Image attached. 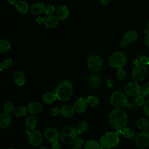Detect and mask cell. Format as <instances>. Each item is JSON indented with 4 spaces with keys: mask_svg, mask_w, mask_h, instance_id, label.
Listing matches in <instances>:
<instances>
[{
    "mask_svg": "<svg viewBox=\"0 0 149 149\" xmlns=\"http://www.w3.org/2000/svg\"><path fill=\"white\" fill-rule=\"evenodd\" d=\"M39 149H48V148H47L45 146H41L40 147Z\"/></svg>",
    "mask_w": 149,
    "mask_h": 149,
    "instance_id": "50",
    "label": "cell"
},
{
    "mask_svg": "<svg viewBox=\"0 0 149 149\" xmlns=\"http://www.w3.org/2000/svg\"><path fill=\"white\" fill-rule=\"evenodd\" d=\"M60 134L61 141L66 145L73 143L79 134L76 128L72 126L63 127Z\"/></svg>",
    "mask_w": 149,
    "mask_h": 149,
    "instance_id": "4",
    "label": "cell"
},
{
    "mask_svg": "<svg viewBox=\"0 0 149 149\" xmlns=\"http://www.w3.org/2000/svg\"><path fill=\"white\" fill-rule=\"evenodd\" d=\"M36 22L38 24H41L42 23H43L44 22V18L41 17H38L36 19Z\"/></svg>",
    "mask_w": 149,
    "mask_h": 149,
    "instance_id": "46",
    "label": "cell"
},
{
    "mask_svg": "<svg viewBox=\"0 0 149 149\" xmlns=\"http://www.w3.org/2000/svg\"><path fill=\"white\" fill-rule=\"evenodd\" d=\"M100 2L101 5H108L110 2V0H100Z\"/></svg>",
    "mask_w": 149,
    "mask_h": 149,
    "instance_id": "45",
    "label": "cell"
},
{
    "mask_svg": "<svg viewBox=\"0 0 149 149\" xmlns=\"http://www.w3.org/2000/svg\"><path fill=\"white\" fill-rule=\"evenodd\" d=\"M138 34L135 30H129L123 35V39L127 43H132L137 40Z\"/></svg>",
    "mask_w": 149,
    "mask_h": 149,
    "instance_id": "24",
    "label": "cell"
},
{
    "mask_svg": "<svg viewBox=\"0 0 149 149\" xmlns=\"http://www.w3.org/2000/svg\"><path fill=\"white\" fill-rule=\"evenodd\" d=\"M44 137L52 143L58 142L61 139V134L59 131L52 127H49L45 129L44 132Z\"/></svg>",
    "mask_w": 149,
    "mask_h": 149,
    "instance_id": "11",
    "label": "cell"
},
{
    "mask_svg": "<svg viewBox=\"0 0 149 149\" xmlns=\"http://www.w3.org/2000/svg\"><path fill=\"white\" fill-rule=\"evenodd\" d=\"M127 62V56L122 51H116L112 54L108 59V63L110 66L116 68H122Z\"/></svg>",
    "mask_w": 149,
    "mask_h": 149,
    "instance_id": "5",
    "label": "cell"
},
{
    "mask_svg": "<svg viewBox=\"0 0 149 149\" xmlns=\"http://www.w3.org/2000/svg\"><path fill=\"white\" fill-rule=\"evenodd\" d=\"M60 115L65 118H70L73 116L75 113V110L73 106L70 105H65L60 108Z\"/></svg>",
    "mask_w": 149,
    "mask_h": 149,
    "instance_id": "17",
    "label": "cell"
},
{
    "mask_svg": "<svg viewBox=\"0 0 149 149\" xmlns=\"http://www.w3.org/2000/svg\"><path fill=\"white\" fill-rule=\"evenodd\" d=\"M111 104L116 108H122L127 105V100L125 94L119 91L116 90L113 91L109 97Z\"/></svg>",
    "mask_w": 149,
    "mask_h": 149,
    "instance_id": "6",
    "label": "cell"
},
{
    "mask_svg": "<svg viewBox=\"0 0 149 149\" xmlns=\"http://www.w3.org/2000/svg\"><path fill=\"white\" fill-rule=\"evenodd\" d=\"M15 5L17 11L21 14H26L29 10V5L25 1L19 0L17 1Z\"/></svg>",
    "mask_w": 149,
    "mask_h": 149,
    "instance_id": "21",
    "label": "cell"
},
{
    "mask_svg": "<svg viewBox=\"0 0 149 149\" xmlns=\"http://www.w3.org/2000/svg\"><path fill=\"white\" fill-rule=\"evenodd\" d=\"M122 134L125 138L131 139L134 137L135 131L131 127H125L122 130Z\"/></svg>",
    "mask_w": 149,
    "mask_h": 149,
    "instance_id": "28",
    "label": "cell"
},
{
    "mask_svg": "<svg viewBox=\"0 0 149 149\" xmlns=\"http://www.w3.org/2000/svg\"><path fill=\"white\" fill-rule=\"evenodd\" d=\"M88 127V125L87 123L85 121H82L78 124L76 127V129L79 134H82L85 133L87 130Z\"/></svg>",
    "mask_w": 149,
    "mask_h": 149,
    "instance_id": "33",
    "label": "cell"
},
{
    "mask_svg": "<svg viewBox=\"0 0 149 149\" xmlns=\"http://www.w3.org/2000/svg\"><path fill=\"white\" fill-rule=\"evenodd\" d=\"M46 6L45 3L41 2H38L33 3L30 7V11L34 15H40L45 12Z\"/></svg>",
    "mask_w": 149,
    "mask_h": 149,
    "instance_id": "19",
    "label": "cell"
},
{
    "mask_svg": "<svg viewBox=\"0 0 149 149\" xmlns=\"http://www.w3.org/2000/svg\"><path fill=\"white\" fill-rule=\"evenodd\" d=\"M70 149H80V148H76V147H72V148H70Z\"/></svg>",
    "mask_w": 149,
    "mask_h": 149,
    "instance_id": "51",
    "label": "cell"
},
{
    "mask_svg": "<svg viewBox=\"0 0 149 149\" xmlns=\"http://www.w3.org/2000/svg\"><path fill=\"white\" fill-rule=\"evenodd\" d=\"M106 85L108 88H112L113 87V84L109 79H106Z\"/></svg>",
    "mask_w": 149,
    "mask_h": 149,
    "instance_id": "44",
    "label": "cell"
},
{
    "mask_svg": "<svg viewBox=\"0 0 149 149\" xmlns=\"http://www.w3.org/2000/svg\"><path fill=\"white\" fill-rule=\"evenodd\" d=\"M12 115L6 113H2L0 116V127L1 129H6L10 124Z\"/></svg>",
    "mask_w": 149,
    "mask_h": 149,
    "instance_id": "23",
    "label": "cell"
},
{
    "mask_svg": "<svg viewBox=\"0 0 149 149\" xmlns=\"http://www.w3.org/2000/svg\"><path fill=\"white\" fill-rule=\"evenodd\" d=\"M18 1H19V0H18Z\"/></svg>",
    "mask_w": 149,
    "mask_h": 149,
    "instance_id": "54",
    "label": "cell"
},
{
    "mask_svg": "<svg viewBox=\"0 0 149 149\" xmlns=\"http://www.w3.org/2000/svg\"><path fill=\"white\" fill-rule=\"evenodd\" d=\"M27 111L32 115H36L40 113L42 109V104L38 101H33L29 104L27 107Z\"/></svg>",
    "mask_w": 149,
    "mask_h": 149,
    "instance_id": "15",
    "label": "cell"
},
{
    "mask_svg": "<svg viewBox=\"0 0 149 149\" xmlns=\"http://www.w3.org/2000/svg\"><path fill=\"white\" fill-rule=\"evenodd\" d=\"M25 124L27 128L34 130L37 126V119L34 115H28L26 119Z\"/></svg>",
    "mask_w": 149,
    "mask_h": 149,
    "instance_id": "26",
    "label": "cell"
},
{
    "mask_svg": "<svg viewBox=\"0 0 149 149\" xmlns=\"http://www.w3.org/2000/svg\"><path fill=\"white\" fill-rule=\"evenodd\" d=\"M57 100V97L55 93L51 91H47L44 93L42 97L43 102L47 105L53 104Z\"/></svg>",
    "mask_w": 149,
    "mask_h": 149,
    "instance_id": "22",
    "label": "cell"
},
{
    "mask_svg": "<svg viewBox=\"0 0 149 149\" xmlns=\"http://www.w3.org/2000/svg\"><path fill=\"white\" fill-rule=\"evenodd\" d=\"M144 42H145V44L146 45L149 47V33H148L145 38V40H144Z\"/></svg>",
    "mask_w": 149,
    "mask_h": 149,
    "instance_id": "47",
    "label": "cell"
},
{
    "mask_svg": "<svg viewBox=\"0 0 149 149\" xmlns=\"http://www.w3.org/2000/svg\"><path fill=\"white\" fill-rule=\"evenodd\" d=\"M116 77L119 80H124L127 77V73L123 68L118 69L116 73Z\"/></svg>",
    "mask_w": 149,
    "mask_h": 149,
    "instance_id": "35",
    "label": "cell"
},
{
    "mask_svg": "<svg viewBox=\"0 0 149 149\" xmlns=\"http://www.w3.org/2000/svg\"><path fill=\"white\" fill-rule=\"evenodd\" d=\"M88 106V103L87 102L86 99L83 97L77 98L75 101L74 102L73 107L74 108L75 111L78 113H84Z\"/></svg>",
    "mask_w": 149,
    "mask_h": 149,
    "instance_id": "12",
    "label": "cell"
},
{
    "mask_svg": "<svg viewBox=\"0 0 149 149\" xmlns=\"http://www.w3.org/2000/svg\"><path fill=\"white\" fill-rule=\"evenodd\" d=\"M51 113L53 116H57L60 114V109L58 108H54L51 110Z\"/></svg>",
    "mask_w": 149,
    "mask_h": 149,
    "instance_id": "42",
    "label": "cell"
},
{
    "mask_svg": "<svg viewBox=\"0 0 149 149\" xmlns=\"http://www.w3.org/2000/svg\"><path fill=\"white\" fill-rule=\"evenodd\" d=\"M55 11V8L52 5H48L46 6L45 12L47 15H52Z\"/></svg>",
    "mask_w": 149,
    "mask_h": 149,
    "instance_id": "40",
    "label": "cell"
},
{
    "mask_svg": "<svg viewBox=\"0 0 149 149\" xmlns=\"http://www.w3.org/2000/svg\"><path fill=\"white\" fill-rule=\"evenodd\" d=\"M8 2L10 5H15L17 2H16V0H8Z\"/></svg>",
    "mask_w": 149,
    "mask_h": 149,
    "instance_id": "49",
    "label": "cell"
},
{
    "mask_svg": "<svg viewBox=\"0 0 149 149\" xmlns=\"http://www.w3.org/2000/svg\"><path fill=\"white\" fill-rule=\"evenodd\" d=\"M14 115L17 118H21L25 116L27 113V107L23 106H19L16 107L14 110Z\"/></svg>",
    "mask_w": 149,
    "mask_h": 149,
    "instance_id": "30",
    "label": "cell"
},
{
    "mask_svg": "<svg viewBox=\"0 0 149 149\" xmlns=\"http://www.w3.org/2000/svg\"><path fill=\"white\" fill-rule=\"evenodd\" d=\"M100 142L95 140L87 141L84 146V149H103Z\"/></svg>",
    "mask_w": 149,
    "mask_h": 149,
    "instance_id": "27",
    "label": "cell"
},
{
    "mask_svg": "<svg viewBox=\"0 0 149 149\" xmlns=\"http://www.w3.org/2000/svg\"><path fill=\"white\" fill-rule=\"evenodd\" d=\"M148 68L146 65L138 64L134 66L132 71V77L136 81L144 80L148 74Z\"/></svg>",
    "mask_w": 149,
    "mask_h": 149,
    "instance_id": "7",
    "label": "cell"
},
{
    "mask_svg": "<svg viewBox=\"0 0 149 149\" xmlns=\"http://www.w3.org/2000/svg\"><path fill=\"white\" fill-rule=\"evenodd\" d=\"M135 144L137 148L140 149L149 147V132L142 131L137 134L135 137Z\"/></svg>",
    "mask_w": 149,
    "mask_h": 149,
    "instance_id": "10",
    "label": "cell"
},
{
    "mask_svg": "<svg viewBox=\"0 0 149 149\" xmlns=\"http://www.w3.org/2000/svg\"><path fill=\"white\" fill-rule=\"evenodd\" d=\"M12 79L15 84L17 86L24 85L26 81V75L24 72L21 70L16 71L13 74Z\"/></svg>",
    "mask_w": 149,
    "mask_h": 149,
    "instance_id": "14",
    "label": "cell"
},
{
    "mask_svg": "<svg viewBox=\"0 0 149 149\" xmlns=\"http://www.w3.org/2000/svg\"><path fill=\"white\" fill-rule=\"evenodd\" d=\"M122 134V130L106 132L100 137V142L104 148L111 149L115 148L118 145L119 137Z\"/></svg>",
    "mask_w": 149,
    "mask_h": 149,
    "instance_id": "3",
    "label": "cell"
},
{
    "mask_svg": "<svg viewBox=\"0 0 149 149\" xmlns=\"http://www.w3.org/2000/svg\"><path fill=\"white\" fill-rule=\"evenodd\" d=\"M87 66L88 69L91 72H98L102 68L103 66L100 65L97 63L93 55L90 56L87 61Z\"/></svg>",
    "mask_w": 149,
    "mask_h": 149,
    "instance_id": "18",
    "label": "cell"
},
{
    "mask_svg": "<svg viewBox=\"0 0 149 149\" xmlns=\"http://www.w3.org/2000/svg\"><path fill=\"white\" fill-rule=\"evenodd\" d=\"M27 140L31 146L37 147L42 143L43 136L40 131L34 129L29 132L27 134Z\"/></svg>",
    "mask_w": 149,
    "mask_h": 149,
    "instance_id": "9",
    "label": "cell"
},
{
    "mask_svg": "<svg viewBox=\"0 0 149 149\" xmlns=\"http://www.w3.org/2000/svg\"><path fill=\"white\" fill-rule=\"evenodd\" d=\"M43 24L48 28L54 29L58 26L59 24V19L56 16L53 15H47L44 17Z\"/></svg>",
    "mask_w": 149,
    "mask_h": 149,
    "instance_id": "13",
    "label": "cell"
},
{
    "mask_svg": "<svg viewBox=\"0 0 149 149\" xmlns=\"http://www.w3.org/2000/svg\"><path fill=\"white\" fill-rule=\"evenodd\" d=\"M87 102L88 103V104L90 106V107H97L99 105L100 103V100L98 99V98L95 95H89L86 98Z\"/></svg>",
    "mask_w": 149,
    "mask_h": 149,
    "instance_id": "31",
    "label": "cell"
},
{
    "mask_svg": "<svg viewBox=\"0 0 149 149\" xmlns=\"http://www.w3.org/2000/svg\"><path fill=\"white\" fill-rule=\"evenodd\" d=\"M102 79L101 76L97 73H93L90 75L88 79L90 85L94 88H98L101 84Z\"/></svg>",
    "mask_w": 149,
    "mask_h": 149,
    "instance_id": "20",
    "label": "cell"
},
{
    "mask_svg": "<svg viewBox=\"0 0 149 149\" xmlns=\"http://www.w3.org/2000/svg\"><path fill=\"white\" fill-rule=\"evenodd\" d=\"M73 146L76 148H80L83 145V140L79 137H77L73 143Z\"/></svg>",
    "mask_w": 149,
    "mask_h": 149,
    "instance_id": "38",
    "label": "cell"
},
{
    "mask_svg": "<svg viewBox=\"0 0 149 149\" xmlns=\"http://www.w3.org/2000/svg\"><path fill=\"white\" fill-rule=\"evenodd\" d=\"M11 44L6 39H1L0 40V53L3 54L10 49Z\"/></svg>",
    "mask_w": 149,
    "mask_h": 149,
    "instance_id": "29",
    "label": "cell"
},
{
    "mask_svg": "<svg viewBox=\"0 0 149 149\" xmlns=\"http://www.w3.org/2000/svg\"><path fill=\"white\" fill-rule=\"evenodd\" d=\"M6 149H15V148H13V147H8V148H7Z\"/></svg>",
    "mask_w": 149,
    "mask_h": 149,
    "instance_id": "52",
    "label": "cell"
},
{
    "mask_svg": "<svg viewBox=\"0 0 149 149\" xmlns=\"http://www.w3.org/2000/svg\"><path fill=\"white\" fill-rule=\"evenodd\" d=\"M143 111L147 116H149V99L146 101L143 105Z\"/></svg>",
    "mask_w": 149,
    "mask_h": 149,
    "instance_id": "41",
    "label": "cell"
},
{
    "mask_svg": "<svg viewBox=\"0 0 149 149\" xmlns=\"http://www.w3.org/2000/svg\"><path fill=\"white\" fill-rule=\"evenodd\" d=\"M51 149H62V147L58 142H56L52 143Z\"/></svg>",
    "mask_w": 149,
    "mask_h": 149,
    "instance_id": "43",
    "label": "cell"
},
{
    "mask_svg": "<svg viewBox=\"0 0 149 149\" xmlns=\"http://www.w3.org/2000/svg\"><path fill=\"white\" fill-rule=\"evenodd\" d=\"M125 94L130 97H137L142 94L140 85L136 81H130L125 84L124 87Z\"/></svg>",
    "mask_w": 149,
    "mask_h": 149,
    "instance_id": "8",
    "label": "cell"
},
{
    "mask_svg": "<svg viewBox=\"0 0 149 149\" xmlns=\"http://www.w3.org/2000/svg\"><path fill=\"white\" fill-rule=\"evenodd\" d=\"M142 94L144 96L149 95V81L145 83L141 88Z\"/></svg>",
    "mask_w": 149,
    "mask_h": 149,
    "instance_id": "39",
    "label": "cell"
},
{
    "mask_svg": "<svg viewBox=\"0 0 149 149\" xmlns=\"http://www.w3.org/2000/svg\"><path fill=\"white\" fill-rule=\"evenodd\" d=\"M69 15V9L66 5H61L56 10V16L59 19V20L63 21L66 20L68 18Z\"/></svg>",
    "mask_w": 149,
    "mask_h": 149,
    "instance_id": "16",
    "label": "cell"
},
{
    "mask_svg": "<svg viewBox=\"0 0 149 149\" xmlns=\"http://www.w3.org/2000/svg\"><path fill=\"white\" fill-rule=\"evenodd\" d=\"M73 86L71 81L68 80H63L57 85L55 93L57 100L61 101H68L72 95Z\"/></svg>",
    "mask_w": 149,
    "mask_h": 149,
    "instance_id": "2",
    "label": "cell"
},
{
    "mask_svg": "<svg viewBox=\"0 0 149 149\" xmlns=\"http://www.w3.org/2000/svg\"></svg>",
    "mask_w": 149,
    "mask_h": 149,
    "instance_id": "55",
    "label": "cell"
},
{
    "mask_svg": "<svg viewBox=\"0 0 149 149\" xmlns=\"http://www.w3.org/2000/svg\"><path fill=\"white\" fill-rule=\"evenodd\" d=\"M138 129L141 131H148L149 130V120L145 118H139L136 123Z\"/></svg>",
    "mask_w": 149,
    "mask_h": 149,
    "instance_id": "25",
    "label": "cell"
},
{
    "mask_svg": "<svg viewBox=\"0 0 149 149\" xmlns=\"http://www.w3.org/2000/svg\"><path fill=\"white\" fill-rule=\"evenodd\" d=\"M139 62L140 64L144 65H149V57L144 54L141 55L139 58Z\"/></svg>",
    "mask_w": 149,
    "mask_h": 149,
    "instance_id": "37",
    "label": "cell"
},
{
    "mask_svg": "<svg viewBox=\"0 0 149 149\" xmlns=\"http://www.w3.org/2000/svg\"><path fill=\"white\" fill-rule=\"evenodd\" d=\"M145 102H146L145 98L143 94H141V95L136 97L134 100L135 104L139 107H141V106L144 105Z\"/></svg>",
    "mask_w": 149,
    "mask_h": 149,
    "instance_id": "36",
    "label": "cell"
},
{
    "mask_svg": "<svg viewBox=\"0 0 149 149\" xmlns=\"http://www.w3.org/2000/svg\"><path fill=\"white\" fill-rule=\"evenodd\" d=\"M127 44H128V43L126 42L124 40L120 41V45L122 47H124L126 46Z\"/></svg>",
    "mask_w": 149,
    "mask_h": 149,
    "instance_id": "48",
    "label": "cell"
},
{
    "mask_svg": "<svg viewBox=\"0 0 149 149\" xmlns=\"http://www.w3.org/2000/svg\"><path fill=\"white\" fill-rule=\"evenodd\" d=\"M108 122L110 126L116 130H122L126 127L128 116L126 112L121 108L112 110L108 115Z\"/></svg>",
    "mask_w": 149,
    "mask_h": 149,
    "instance_id": "1",
    "label": "cell"
},
{
    "mask_svg": "<svg viewBox=\"0 0 149 149\" xmlns=\"http://www.w3.org/2000/svg\"><path fill=\"white\" fill-rule=\"evenodd\" d=\"M15 105L14 104L12 101H7L3 105V110L4 113H8V114H10L12 112L14 111L15 110Z\"/></svg>",
    "mask_w": 149,
    "mask_h": 149,
    "instance_id": "32",
    "label": "cell"
},
{
    "mask_svg": "<svg viewBox=\"0 0 149 149\" xmlns=\"http://www.w3.org/2000/svg\"><path fill=\"white\" fill-rule=\"evenodd\" d=\"M148 29H149V21H148Z\"/></svg>",
    "mask_w": 149,
    "mask_h": 149,
    "instance_id": "53",
    "label": "cell"
},
{
    "mask_svg": "<svg viewBox=\"0 0 149 149\" xmlns=\"http://www.w3.org/2000/svg\"><path fill=\"white\" fill-rule=\"evenodd\" d=\"M12 65V61L10 59H5L3 60L1 63V71L3 69H6L11 67Z\"/></svg>",
    "mask_w": 149,
    "mask_h": 149,
    "instance_id": "34",
    "label": "cell"
}]
</instances>
